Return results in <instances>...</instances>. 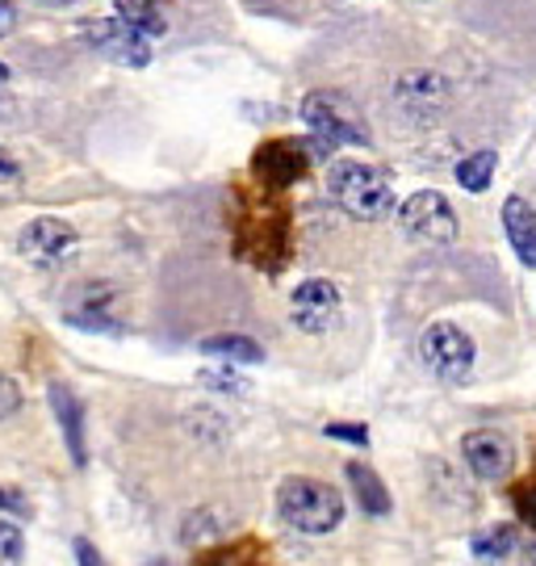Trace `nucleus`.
Segmentation results:
<instances>
[{
    "label": "nucleus",
    "mask_w": 536,
    "mask_h": 566,
    "mask_svg": "<svg viewBox=\"0 0 536 566\" xmlns=\"http://www.w3.org/2000/svg\"><path fill=\"white\" fill-rule=\"evenodd\" d=\"M327 193L332 202L360 223H378L395 210V185L378 164L365 160H332L327 168Z\"/></svg>",
    "instance_id": "obj_1"
},
{
    "label": "nucleus",
    "mask_w": 536,
    "mask_h": 566,
    "mask_svg": "<svg viewBox=\"0 0 536 566\" xmlns=\"http://www.w3.org/2000/svg\"><path fill=\"white\" fill-rule=\"evenodd\" d=\"M277 516L306 537H327L344 525V495L323 479L290 474L277 486Z\"/></svg>",
    "instance_id": "obj_2"
},
{
    "label": "nucleus",
    "mask_w": 536,
    "mask_h": 566,
    "mask_svg": "<svg viewBox=\"0 0 536 566\" xmlns=\"http://www.w3.org/2000/svg\"><path fill=\"white\" fill-rule=\"evenodd\" d=\"M302 122L318 139V147H369V126L344 93H332V88L306 93Z\"/></svg>",
    "instance_id": "obj_3"
},
{
    "label": "nucleus",
    "mask_w": 536,
    "mask_h": 566,
    "mask_svg": "<svg viewBox=\"0 0 536 566\" xmlns=\"http://www.w3.org/2000/svg\"><path fill=\"white\" fill-rule=\"evenodd\" d=\"M419 357H423V365L437 374L440 382H465V378L474 374L477 348H474V340H470V332H461L458 324L440 319V324L423 327V336H419Z\"/></svg>",
    "instance_id": "obj_4"
},
{
    "label": "nucleus",
    "mask_w": 536,
    "mask_h": 566,
    "mask_svg": "<svg viewBox=\"0 0 536 566\" xmlns=\"http://www.w3.org/2000/svg\"><path fill=\"white\" fill-rule=\"evenodd\" d=\"M398 227L419 243H453L461 231L449 198L437 193V189H419V193H411L407 202L398 206Z\"/></svg>",
    "instance_id": "obj_5"
},
{
    "label": "nucleus",
    "mask_w": 536,
    "mask_h": 566,
    "mask_svg": "<svg viewBox=\"0 0 536 566\" xmlns=\"http://www.w3.org/2000/svg\"><path fill=\"white\" fill-rule=\"evenodd\" d=\"M76 248H80L76 227L63 223V219H51V214L30 219L18 235V252L34 269H63V264L76 256Z\"/></svg>",
    "instance_id": "obj_6"
},
{
    "label": "nucleus",
    "mask_w": 536,
    "mask_h": 566,
    "mask_svg": "<svg viewBox=\"0 0 536 566\" xmlns=\"http://www.w3.org/2000/svg\"><path fill=\"white\" fill-rule=\"evenodd\" d=\"M339 315H344V294H339L336 282H327V277H311V282H302L294 294H290V319L294 327H302L306 336H323V332H332L339 324Z\"/></svg>",
    "instance_id": "obj_7"
},
{
    "label": "nucleus",
    "mask_w": 536,
    "mask_h": 566,
    "mask_svg": "<svg viewBox=\"0 0 536 566\" xmlns=\"http://www.w3.org/2000/svg\"><path fill=\"white\" fill-rule=\"evenodd\" d=\"M80 34H84V42H88L93 51H101L105 60L122 63V67H147V63H151V42L143 39V34H135V30L118 18L84 21Z\"/></svg>",
    "instance_id": "obj_8"
},
{
    "label": "nucleus",
    "mask_w": 536,
    "mask_h": 566,
    "mask_svg": "<svg viewBox=\"0 0 536 566\" xmlns=\"http://www.w3.org/2000/svg\"><path fill=\"white\" fill-rule=\"evenodd\" d=\"M461 458H465L474 479L498 483V479H507L512 465H516V446H512L503 432H495V428H477V432H470V437L461 441Z\"/></svg>",
    "instance_id": "obj_9"
},
{
    "label": "nucleus",
    "mask_w": 536,
    "mask_h": 566,
    "mask_svg": "<svg viewBox=\"0 0 536 566\" xmlns=\"http://www.w3.org/2000/svg\"><path fill=\"white\" fill-rule=\"evenodd\" d=\"M395 102L416 122H428L449 105V84L440 81L437 72H407V76L395 84Z\"/></svg>",
    "instance_id": "obj_10"
},
{
    "label": "nucleus",
    "mask_w": 536,
    "mask_h": 566,
    "mask_svg": "<svg viewBox=\"0 0 536 566\" xmlns=\"http://www.w3.org/2000/svg\"><path fill=\"white\" fill-rule=\"evenodd\" d=\"M503 231H507V243L519 256L524 269H536V210L519 193H512L503 202Z\"/></svg>",
    "instance_id": "obj_11"
},
{
    "label": "nucleus",
    "mask_w": 536,
    "mask_h": 566,
    "mask_svg": "<svg viewBox=\"0 0 536 566\" xmlns=\"http://www.w3.org/2000/svg\"><path fill=\"white\" fill-rule=\"evenodd\" d=\"M109 306H114L109 285H84L76 290V303L67 306V319L84 332H118V319L109 315Z\"/></svg>",
    "instance_id": "obj_12"
},
{
    "label": "nucleus",
    "mask_w": 536,
    "mask_h": 566,
    "mask_svg": "<svg viewBox=\"0 0 536 566\" xmlns=\"http://www.w3.org/2000/svg\"><path fill=\"white\" fill-rule=\"evenodd\" d=\"M256 172L269 185L298 181L302 172H306V151H302L298 143H290V139L269 143V147H260V151H256Z\"/></svg>",
    "instance_id": "obj_13"
},
{
    "label": "nucleus",
    "mask_w": 536,
    "mask_h": 566,
    "mask_svg": "<svg viewBox=\"0 0 536 566\" xmlns=\"http://www.w3.org/2000/svg\"><path fill=\"white\" fill-rule=\"evenodd\" d=\"M51 407H55V420H60V428H63V441H67L72 462L84 465L88 462V449H84V403H80L67 386L55 382L51 386Z\"/></svg>",
    "instance_id": "obj_14"
},
{
    "label": "nucleus",
    "mask_w": 536,
    "mask_h": 566,
    "mask_svg": "<svg viewBox=\"0 0 536 566\" xmlns=\"http://www.w3.org/2000/svg\"><path fill=\"white\" fill-rule=\"evenodd\" d=\"M348 483H353V491H357L360 512H365V516H390V491H386V483L378 479L374 465L353 462L348 465Z\"/></svg>",
    "instance_id": "obj_15"
},
{
    "label": "nucleus",
    "mask_w": 536,
    "mask_h": 566,
    "mask_svg": "<svg viewBox=\"0 0 536 566\" xmlns=\"http://www.w3.org/2000/svg\"><path fill=\"white\" fill-rule=\"evenodd\" d=\"M206 357H219L227 365H260L264 361V348L252 336H239V332H222V336H206L201 340Z\"/></svg>",
    "instance_id": "obj_16"
},
{
    "label": "nucleus",
    "mask_w": 536,
    "mask_h": 566,
    "mask_svg": "<svg viewBox=\"0 0 536 566\" xmlns=\"http://www.w3.org/2000/svg\"><path fill=\"white\" fill-rule=\"evenodd\" d=\"M516 546H519L516 525H486L470 537V554H474L477 563H503Z\"/></svg>",
    "instance_id": "obj_17"
},
{
    "label": "nucleus",
    "mask_w": 536,
    "mask_h": 566,
    "mask_svg": "<svg viewBox=\"0 0 536 566\" xmlns=\"http://www.w3.org/2000/svg\"><path fill=\"white\" fill-rule=\"evenodd\" d=\"M114 9H118V21H126L147 42L164 34V13H159L156 0H114Z\"/></svg>",
    "instance_id": "obj_18"
},
{
    "label": "nucleus",
    "mask_w": 536,
    "mask_h": 566,
    "mask_svg": "<svg viewBox=\"0 0 536 566\" xmlns=\"http://www.w3.org/2000/svg\"><path fill=\"white\" fill-rule=\"evenodd\" d=\"M495 168H498L495 151H474V156H465L458 164V185L465 193H486L491 181H495Z\"/></svg>",
    "instance_id": "obj_19"
},
{
    "label": "nucleus",
    "mask_w": 536,
    "mask_h": 566,
    "mask_svg": "<svg viewBox=\"0 0 536 566\" xmlns=\"http://www.w3.org/2000/svg\"><path fill=\"white\" fill-rule=\"evenodd\" d=\"M25 563V537L13 521L0 516V566H21Z\"/></svg>",
    "instance_id": "obj_20"
},
{
    "label": "nucleus",
    "mask_w": 536,
    "mask_h": 566,
    "mask_svg": "<svg viewBox=\"0 0 536 566\" xmlns=\"http://www.w3.org/2000/svg\"><path fill=\"white\" fill-rule=\"evenodd\" d=\"M201 382L214 386V390H231V395H248V390H252L248 378H239L235 369H206V374H201Z\"/></svg>",
    "instance_id": "obj_21"
},
{
    "label": "nucleus",
    "mask_w": 536,
    "mask_h": 566,
    "mask_svg": "<svg viewBox=\"0 0 536 566\" xmlns=\"http://www.w3.org/2000/svg\"><path fill=\"white\" fill-rule=\"evenodd\" d=\"M21 407V390H18V382L9 378V374H0V424L13 416Z\"/></svg>",
    "instance_id": "obj_22"
},
{
    "label": "nucleus",
    "mask_w": 536,
    "mask_h": 566,
    "mask_svg": "<svg viewBox=\"0 0 536 566\" xmlns=\"http://www.w3.org/2000/svg\"><path fill=\"white\" fill-rule=\"evenodd\" d=\"M332 441H348V446H369V428L360 424H327L323 428Z\"/></svg>",
    "instance_id": "obj_23"
},
{
    "label": "nucleus",
    "mask_w": 536,
    "mask_h": 566,
    "mask_svg": "<svg viewBox=\"0 0 536 566\" xmlns=\"http://www.w3.org/2000/svg\"><path fill=\"white\" fill-rule=\"evenodd\" d=\"M516 512L536 528V483H524L516 486Z\"/></svg>",
    "instance_id": "obj_24"
},
{
    "label": "nucleus",
    "mask_w": 536,
    "mask_h": 566,
    "mask_svg": "<svg viewBox=\"0 0 536 566\" xmlns=\"http://www.w3.org/2000/svg\"><path fill=\"white\" fill-rule=\"evenodd\" d=\"M13 185H21V164L0 147V189H13Z\"/></svg>",
    "instance_id": "obj_25"
},
{
    "label": "nucleus",
    "mask_w": 536,
    "mask_h": 566,
    "mask_svg": "<svg viewBox=\"0 0 536 566\" xmlns=\"http://www.w3.org/2000/svg\"><path fill=\"white\" fill-rule=\"evenodd\" d=\"M0 507H9V512H18V516L30 512V504L21 500V491H13V486H0Z\"/></svg>",
    "instance_id": "obj_26"
},
{
    "label": "nucleus",
    "mask_w": 536,
    "mask_h": 566,
    "mask_svg": "<svg viewBox=\"0 0 536 566\" xmlns=\"http://www.w3.org/2000/svg\"><path fill=\"white\" fill-rule=\"evenodd\" d=\"M76 558H80V566H105V558L97 554V546H93V542H84V537L76 542Z\"/></svg>",
    "instance_id": "obj_27"
},
{
    "label": "nucleus",
    "mask_w": 536,
    "mask_h": 566,
    "mask_svg": "<svg viewBox=\"0 0 536 566\" xmlns=\"http://www.w3.org/2000/svg\"><path fill=\"white\" fill-rule=\"evenodd\" d=\"M13 25H18V9H13L9 0H0V39H4Z\"/></svg>",
    "instance_id": "obj_28"
},
{
    "label": "nucleus",
    "mask_w": 536,
    "mask_h": 566,
    "mask_svg": "<svg viewBox=\"0 0 536 566\" xmlns=\"http://www.w3.org/2000/svg\"><path fill=\"white\" fill-rule=\"evenodd\" d=\"M519 566H536V537L524 549H519Z\"/></svg>",
    "instance_id": "obj_29"
},
{
    "label": "nucleus",
    "mask_w": 536,
    "mask_h": 566,
    "mask_svg": "<svg viewBox=\"0 0 536 566\" xmlns=\"http://www.w3.org/2000/svg\"><path fill=\"white\" fill-rule=\"evenodd\" d=\"M9 81V67H4V63H0V84Z\"/></svg>",
    "instance_id": "obj_30"
},
{
    "label": "nucleus",
    "mask_w": 536,
    "mask_h": 566,
    "mask_svg": "<svg viewBox=\"0 0 536 566\" xmlns=\"http://www.w3.org/2000/svg\"><path fill=\"white\" fill-rule=\"evenodd\" d=\"M4 114H9V102H0V118H4Z\"/></svg>",
    "instance_id": "obj_31"
},
{
    "label": "nucleus",
    "mask_w": 536,
    "mask_h": 566,
    "mask_svg": "<svg viewBox=\"0 0 536 566\" xmlns=\"http://www.w3.org/2000/svg\"><path fill=\"white\" fill-rule=\"evenodd\" d=\"M147 566H172V563H147Z\"/></svg>",
    "instance_id": "obj_32"
}]
</instances>
